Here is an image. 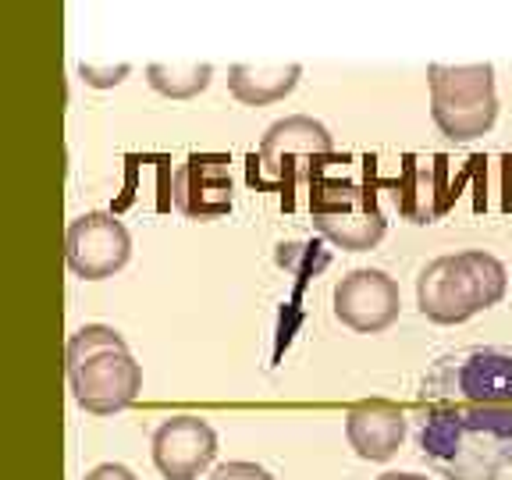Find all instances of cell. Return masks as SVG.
<instances>
[{
    "mask_svg": "<svg viewBox=\"0 0 512 480\" xmlns=\"http://www.w3.org/2000/svg\"><path fill=\"white\" fill-rule=\"evenodd\" d=\"M416 448L448 480H502L512 470V406L413 409Z\"/></svg>",
    "mask_w": 512,
    "mask_h": 480,
    "instance_id": "1",
    "label": "cell"
},
{
    "mask_svg": "<svg viewBox=\"0 0 512 480\" xmlns=\"http://www.w3.org/2000/svg\"><path fill=\"white\" fill-rule=\"evenodd\" d=\"M352 164H356V157H349V153L320 157L310 171V182H306V196H310L313 228L335 246L363 253L384 239L388 221L377 207V189H381L377 160L363 157V178L349 175Z\"/></svg>",
    "mask_w": 512,
    "mask_h": 480,
    "instance_id": "2",
    "label": "cell"
},
{
    "mask_svg": "<svg viewBox=\"0 0 512 480\" xmlns=\"http://www.w3.org/2000/svg\"><path fill=\"white\" fill-rule=\"evenodd\" d=\"M72 399L93 416H114L132 406L143 388V367L132 360L125 338L107 324H86L68 338Z\"/></svg>",
    "mask_w": 512,
    "mask_h": 480,
    "instance_id": "3",
    "label": "cell"
},
{
    "mask_svg": "<svg viewBox=\"0 0 512 480\" xmlns=\"http://www.w3.org/2000/svg\"><path fill=\"white\" fill-rule=\"evenodd\" d=\"M509 271L484 249L438 256L416 281V306L434 324H463L473 313L502 303Z\"/></svg>",
    "mask_w": 512,
    "mask_h": 480,
    "instance_id": "4",
    "label": "cell"
},
{
    "mask_svg": "<svg viewBox=\"0 0 512 480\" xmlns=\"http://www.w3.org/2000/svg\"><path fill=\"white\" fill-rule=\"evenodd\" d=\"M335 153L328 128L313 118H285L267 128L260 150L246 157V182L256 192H281V210H296L299 185L310 182V171L320 157Z\"/></svg>",
    "mask_w": 512,
    "mask_h": 480,
    "instance_id": "5",
    "label": "cell"
},
{
    "mask_svg": "<svg viewBox=\"0 0 512 480\" xmlns=\"http://www.w3.org/2000/svg\"><path fill=\"white\" fill-rule=\"evenodd\" d=\"M431 118L441 136L470 143L498 118L495 68L491 64H431Z\"/></svg>",
    "mask_w": 512,
    "mask_h": 480,
    "instance_id": "6",
    "label": "cell"
},
{
    "mask_svg": "<svg viewBox=\"0 0 512 480\" xmlns=\"http://www.w3.org/2000/svg\"><path fill=\"white\" fill-rule=\"evenodd\" d=\"M427 406H512V352L459 349L424 374Z\"/></svg>",
    "mask_w": 512,
    "mask_h": 480,
    "instance_id": "7",
    "label": "cell"
},
{
    "mask_svg": "<svg viewBox=\"0 0 512 480\" xmlns=\"http://www.w3.org/2000/svg\"><path fill=\"white\" fill-rule=\"evenodd\" d=\"M484 164V157H470L463 168L452 175V157L434 153V157H416L406 153L399 164V178L395 182H381V189H392L395 207L406 221L413 224H434L438 217H445L456 207L463 182L470 175H477V168Z\"/></svg>",
    "mask_w": 512,
    "mask_h": 480,
    "instance_id": "8",
    "label": "cell"
},
{
    "mask_svg": "<svg viewBox=\"0 0 512 480\" xmlns=\"http://www.w3.org/2000/svg\"><path fill=\"white\" fill-rule=\"evenodd\" d=\"M64 256L79 278L104 281L114 278L132 256L128 228L114 214H82L68 224L64 235Z\"/></svg>",
    "mask_w": 512,
    "mask_h": 480,
    "instance_id": "9",
    "label": "cell"
},
{
    "mask_svg": "<svg viewBox=\"0 0 512 480\" xmlns=\"http://www.w3.org/2000/svg\"><path fill=\"white\" fill-rule=\"evenodd\" d=\"M232 160L224 153H189L171 175V203L192 221H214L232 214Z\"/></svg>",
    "mask_w": 512,
    "mask_h": 480,
    "instance_id": "10",
    "label": "cell"
},
{
    "mask_svg": "<svg viewBox=\"0 0 512 480\" xmlns=\"http://www.w3.org/2000/svg\"><path fill=\"white\" fill-rule=\"evenodd\" d=\"M399 285L384 271H352L335 288V317L360 335H377L399 320Z\"/></svg>",
    "mask_w": 512,
    "mask_h": 480,
    "instance_id": "11",
    "label": "cell"
},
{
    "mask_svg": "<svg viewBox=\"0 0 512 480\" xmlns=\"http://www.w3.org/2000/svg\"><path fill=\"white\" fill-rule=\"evenodd\" d=\"M217 456V434L200 416H171L153 434V463L164 480H196Z\"/></svg>",
    "mask_w": 512,
    "mask_h": 480,
    "instance_id": "12",
    "label": "cell"
},
{
    "mask_svg": "<svg viewBox=\"0 0 512 480\" xmlns=\"http://www.w3.org/2000/svg\"><path fill=\"white\" fill-rule=\"evenodd\" d=\"M406 424V409L392 406V402H363L345 416V438L360 459L384 463L399 452L402 438H406Z\"/></svg>",
    "mask_w": 512,
    "mask_h": 480,
    "instance_id": "13",
    "label": "cell"
},
{
    "mask_svg": "<svg viewBox=\"0 0 512 480\" xmlns=\"http://www.w3.org/2000/svg\"><path fill=\"white\" fill-rule=\"evenodd\" d=\"M303 68L299 64H235L228 72V89L239 104L264 107L288 96L299 86Z\"/></svg>",
    "mask_w": 512,
    "mask_h": 480,
    "instance_id": "14",
    "label": "cell"
},
{
    "mask_svg": "<svg viewBox=\"0 0 512 480\" xmlns=\"http://www.w3.org/2000/svg\"><path fill=\"white\" fill-rule=\"evenodd\" d=\"M210 75L214 68L210 64H150L146 68V79L157 93L171 96V100H189V96L203 93L210 86Z\"/></svg>",
    "mask_w": 512,
    "mask_h": 480,
    "instance_id": "15",
    "label": "cell"
},
{
    "mask_svg": "<svg viewBox=\"0 0 512 480\" xmlns=\"http://www.w3.org/2000/svg\"><path fill=\"white\" fill-rule=\"evenodd\" d=\"M278 264L296 274V292H303L306 281L317 278V274L331 264V253L320 246V242H281Z\"/></svg>",
    "mask_w": 512,
    "mask_h": 480,
    "instance_id": "16",
    "label": "cell"
},
{
    "mask_svg": "<svg viewBox=\"0 0 512 480\" xmlns=\"http://www.w3.org/2000/svg\"><path fill=\"white\" fill-rule=\"evenodd\" d=\"M210 480H274V477L253 463H224V466H217Z\"/></svg>",
    "mask_w": 512,
    "mask_h": 480,
    "instance_id": "17",
    "label": "cell"
},
{
    "mask_svg": "<svg viewBox=\"0 0 512 480\" xmlns=\"http://www.w3.org/2000/svg\"><path fill=\"white\" fill-rule=\"evenodd\" d=\"M79 75L89 82V86H100V89H104V86H118V82L128 75V64H118V68H107V72H96L93 64H82Z\"/></svg>",
    "mask_w": 512,
    "mask_h": 480,
    "instance_id": "18",
    "label": "cell"
},
{
    "mask_svg": "<svg viewBox=\"0 0 512 480\" xmlns=\"http://www.w3.org/2000/svg\"><path fill=\"white\" fill-rule=\"evenodd\" d=\"M86 480H136V477H132V470H128V466L104 463V466H96V470L89 473Z\"/></svg>",
    "mask_w": 512,
    "mask_h": 480,
    "instance_id": "19",
    "label": "cell"
},
{
    "mask_svg": "<svg viewBox=\"0 0 512 480\" xmlns=\"http://www.w3.org/2000/svg\"><path fill=\"white\" fill-rule=\"evenodd\" d=\"M377 480H427V477H416V473H384Z\"/></svg>",
    "mask_w": 512,
    "mask_h": 480,
    "instance_id": "20",
    "label": "cell"
}]
</instances>
